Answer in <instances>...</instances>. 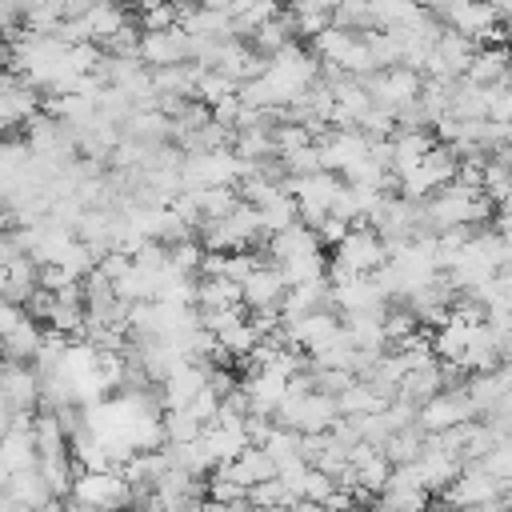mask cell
Returning a JSON list of instances; mask_svg holds the SVG:
<instances>
[{"mask_svg":"<svg viewBox=\"0 0 512 512\" xmlns=\"http://www.w3.org/2000/svg\"><path fill=\"white\" fill-rule=\"evenodd\" d=\"M444 388H440V360H428V364H420V368H412L404 380H400V388H396V396L400 400H408V404H416V408H424L432 396H440Z\"/></svg>","mask_w":512,"mask_h":512,"instance_id":"9a60e30c","label":"cell"},{"mask_svg":"<svg viewBox=\"0 0 512 512\" xmlns=\"http://www.w3.org/2000/svg\"><path fill=\"white\" fill-rule=\"evenodd\" d=\"M288 512H324V504H312V500H296Z\"/></svg>","mask_w":512,"mask_h":512,"instance_id":"836d02e7","label":"cell"},{"mask_svg":"<svg viewBox=\"0 0 512 512\" xmlns=\"http://www.w3.org/2000/svg\"><path fill=\"white\" fill-rule=\"evenodd\" d=\"M200 220H224L228 212L240 208V192L236 188H204V192H188Z\"/></svg>","mask_w":512,"mask_h":512,"instance_id":"44dd1931","label":"cell"},{"mask_svg":"<svg viewBox=\"0 0 512 512\" xmlns=\"http://www.w3.org/2000/svg\"><path fill=\"white\" fill-rule=\"evenodd\" d=\"M428 508H432V496L424 488H384L372 512H428Z\"/></svg>","mask_w":512,"mask_h":512,"instance_id":"cb8c5ba5","label":"cell"},{"mask_svg":"<svg viewBox=\"0 0 512 512\" xmlns=\"http://www.w3.org/2000/svg\"><path fill=\"white\" fill-rule=\"evenodd\" d=\"M160 428H164V444H192L200 440V420L188 412V408H172V412H160Z\"/></svg>","mask_w":512,"mask_h":512,"instance_id":"d4e9b609","label":"cell"},{"mask_svg":"<svg viewBox=\"0 0 512 512\" xmlns=\"http://www.w3.org/2000/svg\"><path fill=\"white\" fill-rule=\"evenodd\" d=\"M332 260L344 264V268L356 272V276H372L376 268L388 264V248H384V240H380L368 224H352L348 236L332 248Z\"/></svg>","mask_w":512,"mask_h":512,"instance_id":"3957f363","label":"cell"},{"mask_svg":"<svg viewBox=\"0 0 512 512\" xmlns=\"http://www.w3.org/2000/svg\"><path fill=\"white\" fill-rule=\"evenodd\" d=\"M508 56H512L508 48H476V56H472L464 80H472V84H480V88H492V84L508 80Z\"/></svg>","mask_w":512,"mask_h":512,"instance_id":"e0dca14e","label":"cell"},{"mask_svg":"<svg viewBox=\"0 0 512 512\" xmlns=\"http://www.w3.org/2000/svg\"><path fill=\"white\" fill-rule=\"evenodd\" d=\"M288 20H292V36L300 40H316L324 28H332V4H296L288 8Z\"/></svg>","mask_w":512,"mask_h":512,"instance_id":"ffe728a7","label":"cell"},{"mask_svg":"<svg viewBox=\"0 0 512 512\" xmlns=\"http://www.w3.org/2000/svg\"><path fill=\"white\" fill-rule=\"evenodd\" d=\"M392 172L396 176H408L412 168H420V160L440 144L432 132H396L392 140Z\"/></svg>","mask_w":512,"mask_h":512,"instance_id":"7c38bea8","label":"cell"},{"mask_svg":"<svg viewBox=\"0 0 512 512\" xmlns=\"http://www.w3.org/2000/svg\"><path fill=\"white\" fill-rule=\"evenodd\" d=\"M196 312H224L240 308V284L232 280H196Z\"/></svg>","mask_w":512,"mask_h":512,"instance_id":"d6986e66","label":"cell"},{"mask_svg":"<svg viewBox=\"0 0 512 512\" xmlns=\"http://www.w3.org/2000/svg\"><path fill=\"white\" fill-rule=\"evenodd\" d=\"M476 420V408H472V400L464 396V388L460 392H440V396H432L424 408H420V428L424 432H432V436H440V432H448V428H456V424H472Z\"/></svg>","mask_w":512,"mask_h":512,"instance_id":"52a82bcc","label":"cell"},{"mask_svg":"<svg viewBox=\"0 0 512 512\" xmlns=\"http://www.w3.org/2000/svg\"><path fill=\"white\" fill-rule=\"evenodd\" d=\"M284 292H288L284 276H280L272 264H264V268H256V272L240 284V304H244V312L280 308V304H284Z\"/></svg>","mask_w":512,"mask_h":512,"instance_id":"ba28073f","label":"cell"},{"mask_svg":"<svg viewBox=\"0 0 512 512\" xmlns=\"http://www.w3.org/2000/svg\"><path fill=\"white\" fill-rule=\"evenodd\" d=\"M420 84H424V76L408 72V68H384V72L360 76L364 96L372 100V108H384V112H396V108L412 104L420 96Z\"/></svg>","mask_w":512,"mask_h":512,"instance_id":"7a4b0ae2","label":"cell"},{"mask_svg":"<svg viewBox=\"0 0 512 512\" xmlns=\"http://www.w3.org/2000/svg\"><path fill=\"white\" fill-rule=\"evenodd\" d=\"M8 500H12V504H20V508H28V512H40V508H48L52 492H48V484H44L40 468H24V472H12V480H8Z\"/></svg>","mask_w":512,"mask_h":512,"instance_id":"2e32d148","label":"cell"},{"mask_svg":"<svg viewBox=\"0 0 512 512\" xmlns=\"http://www.w3.org/2000/svg\"><path fill=\"white\" fill-rule=\"evenodd\" d=\"M500 504H504V512H512V488H504V496H500Z\"/></svg>","mask_w":512,"mask_h":512,"instance_id":"e575fe53","label":"cell"},{"mask_svg":"<svg viewBox=\"0 0 512 512\" xmlns=\"http://www.w3.org/2000/svg\"><path fill=\"white\" fill-rule=\"evenodd\" d=\"M424 440H428V432H424L420 424H412V428H404V432H392V436L384 440L380 456H384L392 468L416 464V460H420V452H424Z\"/></svg>","mask_w":512,"mask_h":512,"instance_id":"ac0fdd59","label":"cell"},{"mask_svg":"<svg viewBox=\"0 0 512 512\" xmlns=\"http://www.w3.org/2000/svg\"><path fill=\"white\" fill-rule=\"evenodd\" d=\"M196 40L176 24L164 32H140V64L152 68H176V64H192Z\"/></svg>","mask_w":512,"mask_h":512,"instance_id":"277c9868","label":"cell"},{"mask_svg":"<svg viewBox=\"0 0 512 512\" xmlns=\"http://www.w3.org/2000/svg\"><path fill=\"white\" fill-rule=\"evenodd\" d=\"M484 112L492 124H512V84L508 80L484 88Z\"/></svg>","mask_w":512,"mask_h":512,"instance_id":"83f0119b","label":"cell"},{"mask_svg":"<svg viewBox=\"0 0 512 512\" xmlns=\"http://www.w3.org/2000/svg\"><path fill=\"white\" fill-rule=\"evenodd\" d=\"M512 392V372L508 368H496V372H480V376H468L464 384V396L472 400L476 416H488L504 396Z\"/></svg>","mask_w":512,"mask_h":512,"instance_id":"8fae6325","label":"cell"},{"mask_svg":"<svg viewBox=\"0 0 512 512\" xmlns=\"http://www.w3.org/2000/svg\"><path fill=\"white\" fill-rule=\"evenodd\" d=\"M132 20V12H124V8H116V4H92L88 12H84V36H88V44H96V48H104L124 24Z\"/></svg>","mask_w":512,"mask_h":512,"instance_id":"5bb4252c","label":"cell"},{"mask_svg":"<svg viewBox=\"0 0 512 512\" xmlns=\"http://www.w3.org/2000/svg\"><path fill=\"white\" fill-rule=\"evenodd\" d=\"M348 228H352V224H344V220H336V216H324V220H320L312 232H316L320 248H336V244L348 236Z\"/></svg>","mask_w":512,"mask_h":512,"instance_id":"1f68e13d","label":"cell"},{"mask_svg":"<svg viewBox=\"0 0 512 512\" xmlns=\"http://www.w3.org/2000/svg\"><path fill=\"white\" fill-rule=\"evenodd\" d=\"M24 252L16 248V240H12V232H0V268H12L16 260H20Z\"/></svg>","mask_w":512,"mask_h":512,"instance_id":"d6a6232c","label":"cell"},{"mask_svg":"<svg viewBox=\"0 0 512 512\" xmlns=\"http://www.w3.org/2000/svg\"><path fill=\"white\" fill-rule=\"evenodd\" d=\"M312 252H324V248H320L316 232H312V228H304V224H292L288 232H276V236L268 240V264H272V268L292 264V260L312 256Z\"/></svg>","mask_w":512,"mask_h":512,"instance_id":"30bf717a","label":"cell"},{"mask_svg":"<svg viewBox=\"0 0 512 512\" xmlns=\"http://www.w3.org/2000/svg\"><path fill=\"white\" fill-rule=\"evenodd\" d=\"M292 224H300V216H296V200L292 196H276L272 204H264L260 208V228L268 232V236H276V232H288Z\"/></svg>","mask_w":512,"mask_h":512,"instance_id":"484cf974","label":"cell"},{"mask_svg":"<svg viewBox=\"0 0 512 512\" xmlns=\"http://www.w3.org/2000/svg\"><path fill=\"white\" fill-rule=\"evenodd\" d=\"M284 172L296 176V180L324 172V168H320V152H316V144H312V148H300V152H292V156H284Z\"/></svg>","mask_w":512,"mask_h":512,"instance_id":"f546056e","label":"cell"},{"mask_svg":"<svg viewBox=\"0 0 512 512\" xmlns=\"http://www.w3.org/2000/svg\"><path fill=\"white\" fill-rule=\"evenodd\" d=\"M248 504L260 508V512H288L296 504V492L284 480H264V484L248 488Z\"/></svg>","mask_w":512,"mask_h":512,"instance_id":"603a6c76","label":"cell"},{"mask_svg":"<svg viewBox=\"0 0 512 512\" xmlns=\"http://www.w3.org/2000/svg\"><path fill=\"white\" fill-rule=\"evenodd\" d=\"M40 112V88H32L24 76L4 72L0 76V132L24 128Z\"/></svg>","mask_w":512,"mask_h":512,"instance_id":"8992f818","label":"cell"},{"mask_svg":"<svg viewBox=\"0 0 512 512\" xmlns=\"http://www.w3.org/2000/svg\"><path fill=\"white\" fill-rule=\"evenodd\" d=\"M8 292V268H0V296Z\"/></svg>","mask_w":512,"mask_h":512,"instance_id":"d590c367","label":"cell"},{"mask_svg":"<svg viewBox=\"0 0 512 512\" xmlns=\"http://www.w3.org/2000/svg\"><path fill=\"white\" fill-rule=\"evenodd\" d=\"M440 496H444V508H480V504L504 496V480H496V476L480 472L476 464H468V468H460V476Z\"/></svg>","mask_w":512,"mask_h":512,"instance_id":"5b68a950","label":"cell"},{"mask_svg":"<svg viewBox=\"0 0 512 512\" xmlns=\"http://www.w3.org/2000/svg\"><path fill=\"white\" fill-rule=\"evenodd\" d=\"M216 472H224L232 484H240L244 492L252 488V484H264V480H276V464H272V456L264 452V448H244L236 460H228V464H220Z\"/></svg>","mask_w":512,"mask_h":512,"instance_id":"9c48e42d","label":"cell"},{"mask_svg":"<svg viewBox=\"0 0 512 512\" xmlns=\"http://www.w3.org/2000/svg\"><path fill=\"white\" fill-rule=\"evenodd\" d=\"M72 500L80 508H96V512H128L132 488L124 484L120 472H80L72 484Z\"/></svg>","mask_w":512,"mask_h":512,"instance_id":"6da1fadb","label":"cell"},{"mask_svg":"<svg viewBox=\"0 0 512 512\" xmlns=\"http://www.w3.org/2000/svg\"><path fill=\"white\" fill-rule=\"evenodd\" d=\"M44 344V332L36 320H20L8 336H0V360L4 364H32Z\"/></svg>","mask_w":512,"mask_h":512,"instance_id":"4fadbf2b","label":"cell"},{"mask_svg":"<svg viewBox=\"0 0 512 512\" xmlns=\"http://www.w3.org/2000/svg\"><path fill=\"white\" fill-rule=\"evenodd\" d=\"M188 412L200 420V428H208V424H216V412H220V396H216L212 388H204V392H196V396H192Z\"/></svg>","mask_w":512,"mask_h":512,"instance_id":"4dcf8cb0","label":"cell"},{"mask_svg":"<svg viewBox=\"0 0 512 512\" xmlns=\"http://www.w3.org/2000/svg\"><path fill=\"white\" fill-rule=\"evenodd\" d=\"M332 492H336V480L324 476V472H316V468H308L300 476V484H296V500H312V504H324Z\"/></svg>","mask_w":512,"mask_h":512,"instance_id":"f1b7e54d","label":"cell"},{"mask_svg":"<svg viewBox=\"0 0 512 512\" xmlns=\"http://www.w3.org/2000/svg\"><path fill=\"white\" fill-rule=\"evenodd\" d=\"M200 260H204V248L196 240H184V244H172L168 248V268L180 272V276H188V280H196Z\"/></svg>","mask_w":512,"mask_h":512,"instance_id":"4316f807","label":"cell"},{"mask_svg":"<svg viewBox=\"0 0 512 512\" xmlns=\"http://www.w3.org/2000/svg\"><path fill=\"white\" fill-rule=\"evenodd\" d=\"M384 408H388V404H384L368 384H360V380L336 396V412H340V416H380Z\"/></svg>","mask_w":512,"mask_h":512,"instance_id":"7402d4cb","label":"cell"},{"mask_svg":"<svg viewBox=\"0 0 512 512\" xmlns=\"http://www.w3.org/2000/svg\"><path fill=\"white\" fill-rule=\"evenodd\" d=\"M352 512H364V508H352Z\"/></svg>","mask_w":512,"mask_h":512,"instance_id":"8d00e7d4","label":"cell"}]
</instances>
